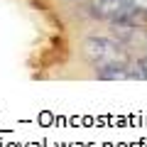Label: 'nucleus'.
Here are the masks:
<instances>
[{
  "label": "nucleus",
  "mask_w": 147,
  "mask_h": 147,
  "mask_svg": "<svg viewBox=\"0 0 147 147\" xmlns=\"http://www.w3.org/2000/svg\"><path fill=\"white\" fill-rule=\"evenodd\" d=\"M140 64H142V74H145V79H147V54H145V59H142Z\"/></svg>",
  "instance_id": "f03ea898"
},
{
  "label": "nucleus",
  "mask_w": 147,
  "mask_h": 147,
  "mask_svg": "<svg viewBox=\"0 0 147 147\" xmlns=\"http://www.w3.org/2000/svg\"><path fill=\"white\" fill-rule=\"evenodd\" d=\"M84 57L96 71H103L110 66H120L130 61V54L120 42L110 37H88L84 42Z\"/></svg>",
  "instance_id": "f257e3e1"
}]
</instances>
